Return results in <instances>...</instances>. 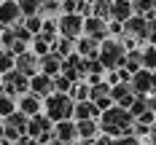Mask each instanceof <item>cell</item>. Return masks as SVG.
Segmentation results:
<instances>
[{"label": "cell", "instance_id": "6da1fadb", "mask_svg": "<svg viewBox=\"0 0 156 145\" xmlns=\"http://www.w3.org/2000/svg\"><path fill=\"white\" fill-rule=\"evenodd\" d=\"M100 132H102L105 137H110V140L129 137V134H135V118H132L129 110L113 105L110 110H105L100 116Z\"/></svg>", "mask_w": 156, "mask_h": 145}, {"label": "cell", "instance_id": "7a4b0ae2", "mask_svg": "<svg viewBox=\"0 0 156 145\" xmlns=\"http://www.w3.org/2000/svg\"><path fill=\"white\" fill-rule=\"evenodd\" d=\"M43 113L54 124L59 121H73V113H76V102L70 94H51L48 99H43Z\"/></svg>", "mask_w": 156, "mask_h": 145}, {"label": "cell", "instance_id": "3957f363", "mask_svg": "<svg viewBox=\"0 0 156 145\" xmlns=\"http://www.w3.org/2000/svg\"><path fill=\"white\" fill-rule=\"evenodd\" d=\"M124 59H126V48L121 46V40L108 38V40L100 43V62H102V67H105L108 73L124 67Z\"/></svg>", "mask_w": 156, "mask_h": 145}, {"label": "cell", "instance_id": "277c9868", "mask_svg": "<svg viewBox=\"0 0 156 145\" xmlns=\"http://www.w3.org/2000/svg\"><path fill=\"white\" fill-rule=\"evenodd\" d=\"M27 124H30V118L24 116L22 110H16L14 116H8V118H3V129H5V143H19L22 137H27Z\"/></svg>", "mask_w": 156, "mask_h": 145}, {"label": "cell", "instance_id": "5b68a950", "mask_svg": "<svg viewBox=\"0 0 156 145\" xmlns=\"http://www.w3.org/2000/svg\"><path fill=\"white\" fill-rule=\"evenodd\" d=\"M3 89H5V94L8 97H24V94H30V78L27 75H22L19 70H11V73H5L3 75Z\"/></svg>", "mask_w": 156, "mask_h": 145}, {"label": "cell", "instance_id": "8992f818", "mask_svg": "<svg viewBox=\"0 0 156 145\" xmlns=\"http://www.w3.org/2000/svg\"><path fill=\"white\" fill-rule=\"evenodd\" d=\"M57 27H59V38L78 40V38H83V16H78V14H62L59 19H57Z\"/></svg>", "mask_w": 156, "mask_h": 145}, {"label": "cell", "instance_id": "52a82bcc", "mask_svg": "<svg viewBox=\"0 0 156 145\" xmlns=\"http://www.w3.org/2000/svg\"><path fill=\"white\" fill-rule=\"evenodd\" d=\"M129 86H132V91H135L137 97H151V94H156V73L143 67L140 73H135V75H132Z\"/></svg>", "mask_w": 156, "mask_h": 145}, {"label": "cell", "instance_id": "ba28073f", "mask_svg": "<svg viewBox=\"0 0 156 145\" xmlns=\"http://www.w3.org/2000/svg\"><path fill=\"white\" fill-rule=\"evenodd\" d=\"M22 19H24V16L19 11V3H16V0H3V3H0V32L16 27Z\"/></svg>", "mask_w": 156, "mask_h": 145}, {"label": "cell", "instance_id": "9c48e42d", "mask_svg": "<svg viewBox=\"0 0 156 145\" xmlns=\"http://www.w3.org/2000/svg\"><path fill=\"white\" fill-rule=\"evenodd\" d=\"M83 35H86V38H92V40H97V43L108 40V38H110L108 22H102V19H97V16L83 19Z\"/></svg>", "mask_w": 156, "mask_h": 145}, {"label": "cell", "instance_id": "30bf717a", "mask_svg": "<svg viewBox=\"0 0 156 145\" xmlns=\"http://www.w3.org/2000/svg\"><path fill=\"white\" fill-rule=\"evenodd\" d=\"M110 99H113V105H119V108L129 110V108L135 105L137 94L132 91V86H129V83H116V86H110Z\"/></svg>", "mask_w": 156, "mask_h": 145}, {"label": "cell", "instance_id": "8fae6325", "mask_svg": "<svg viewBox=\"0 0 156 145\" xmlns=\"http://www.w3.org/2000/svg\"><path fill=\"white\" fill-rule=\"evenodd\" d=\"M51 132H54V121L48 118L46 113L30 118V124H27V137H32V140H41V137H46Z\"/></svg>", "mask_w": 156, "mask_h": 145}, {"label": "cell", "instance_id": "7c38bea8", "mask_svg": "<svg viewBox=\"0 0 156 145\" xmlns=\"http://www.w3.org/2000/svg\"><path fill=\"white\" fill-rule=\"evenodd\" d=\"M16 70H19L22 75H27V78H35V75L41 73V57H35L32 51L19 54V57H16Z\"/></svg>", "mask_w": 156, "mask_h": 145}, {"label": "cell", "instance_id": "4fadbf2b", "mask_svg": "<svg viewBox=\"0 0 156 145\" xmlns=\"http://www.w3.org/2000/svg\"><path fill=\"white\" fill-rule=\"evenodd\" d=\"M30 94H35L38 99H48V97L54 94V78L38 73L35 78H30Z\"/></svg>", "mask_w": 156, "mask_h": 145}, {"label": "cell", "instance_id": "5bb4252c", "mask_svg": "<svg viewBox=\"0 0 156 145\" xmlns=\"http://www.w3.org/2000/svg\"><path fill=\"white\" fill-rule=\"evenodd\" d=\"M102 110L94 105L92 99L86 102H76V113H73V121H100Z\"/></svg>", "mask_w": 156, "mask_h": 145}, {"label": "cell", "instance_id": "9a60e30c", "mask_svg": "<svg viewBox=\"0 0 156 145\" xmlns=\"http://www.w3.org/2000/svg\"><path fill=\"white\" fill-rule=\"evenodd\" d=\"M54 137L65 145H73L78 140V126L76 121H59V124H54Z\"/></svg>", "mask_w": 156, "mask_h": 145}, {"label": "cell", "instance_id": "2e32d148", "mask_svg": "<svg viewBox=\"0 0 156 145\" xmlns=\"http://www.w3.org/2000/svg\"><path fill=\"white\" fill-rule=\"evenodd\" d=\"M62 57L59 54H46V57H41V73L48 75V78H57V75H62Z\"/></svg>", "mask_w": 156, "mask_h": 145}, {"label": "cell", "instance_id": "e0dca14e", "mask_svg": "<svg viewBox=\"0 0 156 145\" xmlns=\"http://www.w3.org/2000/svg\"><path fill=\"white\" fill-rule=\"evenodd\" d=\"M76 54L81 59H100V43L83 35V38L76 40Z\"/></svg>", "mask_w": 156, "mask_h": 145}, {"label": "cell", "instance_id": "ac0fdd59", "mask_svg": "<svg viewBox=\"0 0 156 145\" xmlns=\"http://www.w3.org/2000/svg\"><path fill=\"white\" fill-rule=\"evenodd\" d=\"M19 110L24 113L27 118H35V116H41V113H43V99H38L35 94L19 97Z\"/></svg>", "mask_w": 156, "mask_h": 145}, {"label": "cell", "instance_id": "d6986e66", "mask_svg": "<svg viewBox=\"0 0 156 145\" xmlns=\"http://www.w3.org/2000/svg\"><path fill=\"white\" fill-rule=\"evenodd\" d=\"M135 16L132 11V3L129 0H113V11H110V22H119V24H126L129 19Z\"/></svg>", "mask_w": 156, "mask_h": 145}, {"label": "cell", "instance_id": "ffe728a7", "mask_svg": "<svg viewBox=\"0 0 156 145\" xmlns=\"http://www.w3.org/2000/svg\"><path fill=\"white\" fill-rule=\"evenodd\" d=\"M78 126V140L83 143H94L102 132H100V121H76Z\"/></svg>", "mask_w": 156, "mask_h": 145}, {"label": "cell", "instance_id": "44dd1931", "mask_svg": "<svg viewBox=\"0 0 156 145\" xmlns=\"http://www.w3.org/2000/svg\"><path fill=\"white\" fill-rule=\"evenodd\" d=\"M124 70H129L132 75L143 70V48H135V51H126V59H124Z\"/></svg>", "mask_w": 156, "mask_h": 145}, {"label": "cell", "instance_id": "7402d4cb", "mask_svg": "<svg viewBox=\"0 0 156 145\" xmlns=\"http://www.w3.org/2000/svg\"><path fill=\"white\" fill-rule=\"evenodd\" d=\"M54 54H59L62 59H67L70 54H76V40H70V38H57L54 40V46H51Z\"/></svg>", "mask_w": 156, "mask_h": 145}, {"label": "cell", "instance_id": "603a6c76", "mask_svg": "<svg viewBox=\"0 0 156 145\" xmlns=\"http://www.w3.org/2000/svg\"><path fill=\"white\" fill-rule=\"evenodd\" d=\"M132 11H135V16L151 19V16H156V5L154 0H132Z\"/></svg>", "mask_w": 156, "mask_h": 145}, {"label": "cell", "instance_id": "cb8c5ba5", "mask_svg": "<svg viewBox=\"0 0 156 145\" xmlns=\"http://www.w3.org/2000/svg\"><path fill=\"white\" fill-rule=\"evenodd\" d=\"M16 3H19V11H22L24 19L41 16V11H43V3H41V0H16Z\"/></svg>", "mask_w": 156, "mask_h": 145}, {"label": "cell", "instance_id": "d4e9b609", "mask_svg": "<svg viewBox=\"0 0 156 145\" xmlns=\"http://www.w3.org/2000/svg\"><path fill=\"white\" fill-rule=\"evenodd\" d=\"M70 97H73V102H86V99H92V86H89L86 81H81V83H73V89H70Z\"/></svg>", "mask_w": 156, "mask_h": 145}, {"label": "cell", "instance_id": "484cf974", "mask_svg": "<svg viewBox=\"0 0 156 145\" xmlns=\"http://www.w3.org/2000/svg\"><path fill=\"white\" fill-rule=\"evenodd\" d=\"M11 70H16V57L8 48H0V75L11 73Z\"/></svg>", "mask_w": 156, "mask_h": 145}, {"label": "cell", "instance_id": "4316f807", "mask_svg": "<svg viewBox=\"0 0 156 145\" xmlns=\"http://www.w3.org/2000/svg\"><path fill=\"white\" fill-rule=\"evenodd\" d=\"M110 11H113V0H94V16L110 22Z\"/></svg>", "mask_w": 156, "mask_h": 145}, {"label": "cell", "instance_id": "83f0119b", "mask_svg": "<svg viewBox=\"0 0 156 145\" xmlns=\"http://www.w3.org/2000/svg\"><path fill=\"white\" fill-rule=\"evenodd\" d=\"M30 51L35 54V57H46V54H51V43H48L43 35H35V38H32Z\"/></svg>", "mask_w": 156, "mask_h": 145}, {"label": "cell", "instance_id": "f1b7e54d", "mask_svg": "<svg viewBox=\"0 0 156 145\" xmlns=\"http://www.w3.org/2000/svg\"><path fill=\"white\" fill-rule=\"evenodd\" d=\"M16 110H19V105H16L14 97H8V94L0 97V118H8V116H14Z\"/></svg>", "mask_w": 156, "mask_h": 145}, {"label": "cell", "instance_id": "f546056e", "mask_svg": "<svg viewBox=\"0 0 156 145\" xmlns=\"http://www.w3.org/2000/svg\"><path fill=\"white\" fill-rule=\"evenodd\" d=\"M41 35L46 38L51 46H54V40L59 38V27H57V19H46V22H43V30H41Z\"/></svg>", "mask_w": 156, "mask_h": 145}, {"label": "cell", "instance_id": "4dcf8cb0", "mask_svg": "<svg viewBox=\"0 0 156 145\" xmlns=\"http://www.w3.org/2000/svg\"><path fill=\"white\" fill-rule=\"evenodd\" d=\"M108 97H110V83L108 81L92 86V102H102V99H108Z\"/></svg>", "mask_w": 156, "mask_h": 145}, {"label": "cell", "instance_id": "1f68e13d", "mask_svg": "<svg viewBox=\"0 0 156 145\" xmlns=\"http://www.w3.org/2000/svg\"><path fill=\"white\" fill-rule=\"evenodd\" d=\"M143 67L156 73V46H143Z\"/></svg>", "mask_w": 156, "mask_h": 145}, {"label": "cell", "instance_id": "d6a6232c", "mask_svg": "<svg viewBox=\"0 0 156 145\" xmlns=\"http://www.w3.org/2000/svg\"><path fill=\"white\" fill-rule=\"evenodd\" d=\"M43 22H46L43 16H30V19H22V24H24L32 35H41V30H43Z\"/></svg>", "mask_w": 156, "mask_h": 145}, {"label": "cell", "instance_id": "836d02e7", "mask_svg": "<svg viewBox=\"0 0 156 145\" xmlns=\"http://www.w3.org/2000/svg\"><path fill=\"white\" fill-rule=\"evenodd\" d=\"M70 89H73V81L70 78H65V75L54 78V94H70Z\"/></svg>", "mask_w": 156, "mask_h": 145}, {"label": "cell", "instance_id": "e575fe53", "mask_svg": "<svg viewBox=\"0 0 156 145\" xmlns=\"http://www.w3.org/2000/svg\"><path fill=\"white\" fill-rule=\"evenodd\" d=\"M83 0H62V14H78Z\"/></svg>", "mask_w": 156, "mask_h": 145}, {"label": "cell", "instance_id": "d590c367", "mask_svg": "<svg viewBox=\"0 0 156 145\" xmlns=\"http://www.w3.org/2000/svg\"><path fill=\"white\" fill-rule=\"evenodd\" d=\"M116 145H140V137L129 134V137H121V140H116Z\"/></svg>", "mask_w": 156, "mask_h": 145}, {"label": "cell", "instance_id": "8d00e7d4", "mask_svg": "<svg viewBox=\"0 0 156 145\" xmlns=\"http://www.w3.org/2000/svg\"><path fill=\"white\" fill-rule=\"evenodd\" d=\"M108 83H110V86L121 83V78H119V70H113V73H108Z\"/></svg>", "mask_w": 156, "mask_h": 145}, {"label": "cell", "instance_id": "74e56055", "mask_svg": "<svg viewBox=\"0 0 156 145\" xmlns=\"http://www.w3.org/2000/svg\"><path fill=\"white\" fill-rule=\"evenodd\" d=\"M14 145H41L38 140H32V137H22L19 143H14Z\"/></svg>", "mask_w": 156, "mask_h": 145}, {"label": "cell", "instance_id": "f35d334b", "mask_svg": "<svg viewBox=\"0 0 156 145\" xmlns=\"http://www.w3.org/2000/svg\"><path fill=\"white\" fill-rule=\"evenodd\" d=\"M0 143H5V129H3V124H0Z\"/></svg>", "mask_w": 156, "mask_h": 145}, {"label": "cell", "instance_id": "ab89813d", "mask_svg": "<svg viewBox=\"0 0 156 145\" xmlns=\"http://www.w3.org/2000/svg\"><path fill=\"white\" fill-rule=\"evenodd\" d=\"M48 145H65V143H59V140H51V143H48Z\"/></svg>", "mask_w": 156, "mask_h": 145}, {"label": "cell", "instance_id": "60d3db41", "mask_svg": "<svg viewBox=\"0 0 156 145\" xmlns=\"http://www.w3.org/2000/svg\"><path fill=\"white\" fill-rule=\"evenodd\" d=\"M0 81H3V75H0Z\"/></svg>", "mask_w": 156, "mask_h": 145}, {"label": "cell", "instance_id": "b9f144b4", "mask_svg": "<svg viewBox=\"0 0 156 145\" xmlns=\"http://www.w3.org/2000/svg\"><path fill=\"white\" fill-rule=\"evenodd\" d=\"M154 5H156V0H154Z\"/></svg>", "mask_w": 156, "mask_h": 145}]
</instances>
